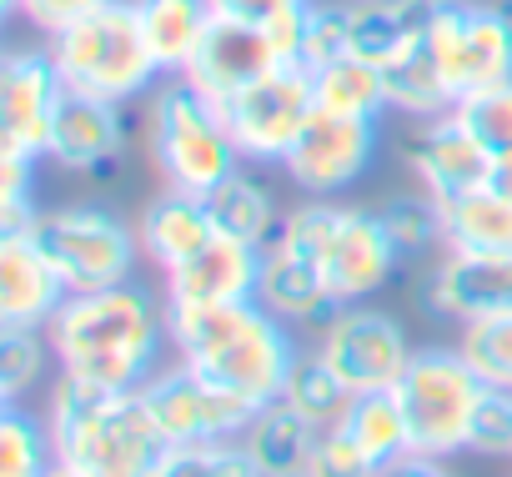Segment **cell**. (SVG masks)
I'll use <instances>...</instances> for the list:
<instances>
[{
    "instance_id": "5b68a950",
    "label": "cell",
    "mask_w": 512,
    "mask_h": 477,
    "mask_svg": "<svg viewBox=\"0 0 512 477\" xmlns=\"http://www.w3.org/2000/svg\"><path fill=\"white\" fill-rule=\"evenodd\" d=\"M141 136H146L151 166L176 191L206 196L231 171H241V151L226 131L221 106L211 96H201L186 76H171L161 91H151Z\"/></svg>"
},
{
    "instance_id": "277c9868",
    "label": "cell",
    "mask_w": 512,
    "mask_h": 477,
    "mask_svg": "<svg viewBox=\"0 0 512 477\" xmlns=\"http://www.w3.org/2000/svg\"><path fill=\"white\" fill-rule=\"evenodd\" d=\"M277 242L307 257L312 267H322L342 307L377 297L402 267V252L392 247L382 216L367 206H337L332 196H312L307 206L287 211Z\"/></svg>"
},
{
    "instance_id": "ba28073f",
    "label": "cell",
    "mask_w": 512,
    "mask_h": 477,
    "mask_svg": "<svg viewBox=\"0 0 512 477\" xmlns=\"http://www.w3.org/2000/svg\"><path fill=\"white\" fill-rule=\"evenodd\" d=\"M482 377L467 367L457 347H417L402 382L392 387L412 432V452L422 457H457L467 452L472 407L482 397Z\"/></svg>"
},
{
    "instance_id": "ab89813d",
    "label": "cell",
    "mask_w": 512,
    "mask_h": 477,
    "mask_svg": "<svg viewBox=\"0 0 512 477\" xmlns=\"http://www.w3.org/2000/svg\"><path fill=\"white\" fill-rule=\"evenodd\" d=\"M101 6H111V0H6V11H11V16H26L46 41L61 36L66 26L86 21V16L101 11Z\"/></svg>"
},
{
    "instance_id": "e0dca14e",
    "label": "cell",
    "mask_w": 512,
    "mask_h": 477,
    "mask_svg": "<svg viewBox=\"0 0 512 477\" xmlns=\"http://www.w3.org/2000/svg\"><path fill=\"white\" fill-rule=\"evenodd\" d=\"M256 282H262V247L216 231L196 257H186L176 272L161 277V297L166 307H231L251 302Z\"/></svg>"
},
{
    "instance_id": "7a4b0ae2",
    "label": "cell",
    "mask_w": 512,
    "mask_h": 477,
    "mask_svg": "<svg viewBox=\"0 0 512 477\" xmlns=\"http://www.w3.org/2000/svg\"><path fill=\"white\" fill-rule=\"evenodd\" d=\"M166 332L181 362L216 377L251 407L277 402L302 357L292 327L272 317L256 297L231 307H166Z\"/></svg>"
},
{
    "instance_id": "2e32d148",
    "label": "cell",
    "mask_w": 512,
    "mask_h": 477,
    "mask_svg": "<svg viewBox=\"0 0 512 477\" xmlns=\"http://www.w3.org/2000/svg\"><path fill=\"white\" fill-rule=\"evenodd\" d=\"M126 146H131V121L121 101L81 96V91L61 96L46 161H56L71 176H106L126 161Z\"/></svg>"
},
{
    "instance_id": "52a82bcc",
    "label": "cell",
    "mask_w": 512,
    "mask_h": 477,
    "mask_svg": "<svg viewBox=\"0 0 512 477\" xmlns=\"http://www.w3.org/2000/svg\"><path fill=\"white\" fill-rule=\"evenodd\" d=\"M31 236L41 242V252L51 257V267L61 272L71 297L121 287V282H131V272L141 262L136 226H126L111 206H96V201L41 211Z\"/></svg>"
},
{
    "instance_id": "44dd1931",
    "label": "cell",
    "mask_w": 512,
    "mask_h": 477,
    "mask_svg": "<svg viewBox=\"0 0 512 477\" xmlns=\"http://www.w3.org/2000/svg\"><path fill=\"white\" fill-rule=\"evenodd\" d=\"M136 236H141V257L166 277V272H176L186 257H196L216 236V216H211L206 196H191V191L166 186L161 196H151L141 206Z\"/></svg>"
},
{
    "instance_id": "484cf974",
    "label": "cell",
    "mask_w": 512,
    "mask_h": 477,
    "mask_svg": "<svg viewBox=\"0 0 512 477\" xmlns=\"http://www.w3.org/2000/svg\"><path fill=\"white\" fill-rule=\"evenodd\" d=\"M442 242L452 252H512V196L477 186L442 201Z\"/></svg>"
},
{
    "instance_id": "cb8c5ba5",
    "label": "cell",
    "mask_w": 512,
    "mask_h": 477,
    "mask_svg": "<svg viewBox=\"0 0 512 477\" xmlns=\"http://www.w3.org/2000/svg\"><path fill=\"white\" fill-rule=\"evenodd\" d=\"M136 6V21H141V36L161 66V76H186L201 36L211 31L216 11L211 0H131Z\"/></svg>"
},
{
    "instance_id": "9a60e30c",
    "label": "cell",
    "mask_w": 512,
    "mask_h": 477,
    "mask_svg": "<svg viewBox=\"0 0 512 477\" xmlns=\"http://www.w3.org/2000/svg\"><path fill=\"white\" fill-rule=\"evenodd\" d=\"M61 96L66 81L51 51H11L0 66V146H16L46 161Z\"/></svg>"
},
{
    "instance_id": "b9f144b4",
    "label": "cell",
    "mask_w": 512,
    "mask_h": 477,
    "mask_svg": "<svg viewBox=\"0 0 512 477\" xmlns=\"http://www.w3.org/2000/svg\"><path fill=\"white\" fill-rule=\"evenodd\" d=\"M382 477H457L447 467V457H422V452H407L402 462H392Z\"/></svg>"
},
{
    "instance_id": "7c38bea8",
    "label": "cell",
    "mask_w": 512,
    "mask_h": 477,
    "mask_svg": "<svg viewBox=\"0 0 512 477\" xmlns=\"http://www.w3.org/2000/svg\"><path fill=\"white\" fill-rule=\"evenodd\" d=\"M317 352L362 397V392H392L417 347H407V332L397 317L367 302H347L317 327Z\"/></svg>"
},
{
    "instance_id": "7402d4cb",
    "label": "cell",
    "mask_w": 512,
    "mask_h": 477,
    "mask_svg": "<svg viewBox=\"0 0 512 477\" xmlns=\"http://www.w3.org/2000/svg\"><path fill=\"white\" fill-rule=\"evenodd\" d=\"M256 302H262L272 317H282L287 327H322L342 302L332 297L322 267H312L307 257L287 252L282 242H272L262 252V282H256Z\"/></svg>"
},
{
    "instance_id": "ac0fdd59",
    "label": "cell",
    "mask_w": 512,
    "mask_h": 477,
    "mask_svg": "<svg viewBox=\"0 0 512 477\" xmlns=\"http://www.w3.org/2000/svg\"><path fill=\"white\" fill-rule=\"evenodd\" d=\"M287 66L267 36V26H251V21H231V16H216L211 31L201 36L191 66H186V81L211 96L216 106H226L236 91H246L251 81H262L267 71Z\"/></svg>"
},
{
    "instance_id": "603a6c76",
    "label": "cell",
    "mask_w": 512,
    "mask_h": 477,
    "mask_svg": "<svg viewBox=\"0 0 512 477\" xmlns=\"http://www.w3.org/2000/svg\"><path fill=\"white\" fill-rule=\"evenodd\" d=\"M317 437H322V427H312L297 407H287L277 397L267 407H256L251 427L241 432V452L256 467V477H307Z\"/></svg>"
},
{
    "instance_id": "30bf717a",
    "label": "cell",
    "mask_w": 512,
    "mask_h": 477,
    "mask_svg": "<svg viewBox=\"0 0 512 477\" xmlns=\"http://www.w3.org/2000/svg\"><path fill=\"white\" fill-rule=\"evenodd\" d=\"M427 46L457 101L482 86L512 81V11L507 6H492V0H437Z\"/></svg>"
},
{
    "instance_id": "6da1fadb",
    "label": "cell",
    "mask_w": 512,
    "mask_h": 477,
    "mask_svg": "<svg viewBox=\"0 0 512 477\" xmlns=\"http://www.w3.org/2000/svg\"><path fill=\"white\" fill-rule=\"evenodd\" d=\"M46 337L61 372L111 392H141L161 372V342H171L166 302L156 307V297L136 282L66 297Z\"/></svg>"
},
{
    "instance_id": "1f68e13d",
    "label": "cell",
    "mask_w": 512,
    "mask_h": 477,
    "mask_svg": "<svg viewBox=\"0 0 512 477\" xmlns=\"http://www.w3.org/2000/svg\"><path fill=\"white\" fill-rule=\"evenodd\" d=\"M56 462V437L46 417L26 412L21 402H6L0 412V477H46Z\"/></svg>"
},
{
    "instance_id": "f35d334b",
    "label": "cell",
    "mask_w": 512,
    "mask_h": 477,
    "mask_svg": "<svg viewBox=\"0 0 512 477\" xmlns=\"http://www.w3.org/2000/svg\"><path fill=\"white\" fill-rule=\"evenodd\" d=\"M307 477H382L372 462H367V452L347 437V427H327L322 437H317V452H312V462H307Z\"/></svg>"
},
{
    "instance_id": "3957f363",
    "label": "cell",
    "mask_w": 512,
    "mask_h": 477,
    "mask_svg": "<svg viewBox=\"0 0 512 477\" xmlns=\"http://www.w3.org/2000/svg\"><path fill=\"white\" fill-rule=\"evenodd\" d=\"M46 427L56 437V457L86 467L91 477H156L171 452L141 392H111L71 372L51 382Z\"/></svg>"
},
{
    "instance_id": "7bdbcfd3",
    "label": "cell",
    "mask_w": 512,
    "mask_h": 477,
    "mask_svg": "<svg viewBox=\"0 0 512 477\" xmlns=\"http://www.w3.org/2000/svg\"><path fill=\"white\" fill-rule=\"evenodd\" d=\"M487 186L502 191V196H512V156H492V176H487Z\"/></svg>"
},
{
    "instance_id": "f1b7e54d",
    "label": "cell",
    "mask_w": 512,
    "mask_h": 477,
    "mask_svg": "<svg viewBox=\"0 0 512 477\" xmlns=\"http://www.w3.org/2000/svg\"><path fill=\"white\" fill-rule=\"evenodd\" d=\"M382 71H387L392 111H402L412 121H432V116H442V111L457 106V96H452V86H447V76H442V66H437V56H432L427 41L417 51H407L402 61L382 66Z\"/></svg>"
},
{
    "instance_id": "e575fe53",
    "label": "cell",
    "mask_w": 512,
    "mask_h": 477,
    "mask_svg": "<svg viewBox=\"0 0 512 477\" xmlns=\"http://www.w3.org/2000/svg\"><path fill=\"white\" fill-rule=\"evenodd\" d=\"M452 111H457V121L487 146V156H512V81L482 86V91L462 96Z\"/></svg>"
},
{
    "instance_id": "9c48e42d",
    "label": "cell",
    "mask_w": 512,
    "mask_h": 477,
    "mask_svg": "<svg viewBox=\"0 0 512 477\" xmlns=\"http://www.w3.org/2000/svg\"><path fill=\"white\" fill-rule=\"evenodd\" d=\"M226 131L241 151V161L251 166H282L292 156V146L302 141V131L317 116V86L307 66H277L262 81H251L246 91H236L226 106Z\"/></svg>"
},
{
    "instance_id": "bcb514c9",
    "label": "cell",
    "mask_w": 512,
    "mask_h": 477,
    "mask_svg": "<svg viewBox=\"0 0 512 477\" xmlns=\"http://www.w3.org/2000/svg\"><path fill=\"white\" fill-rule=\"evenodd\" d=\"M347 6H357V11H377V6H397V0H347Z\"/></svg>"
},
{
    "instance_id": "60d3db41",
    "label": "cell",
    "mask_w": 512,
    "mask_h": 477,
    "mask_svg": "<svg viewBox=\"0 0 512 477\" xmlns=\"http://www.w3.org/2000/svg\"><path fill=\"white\" fill-rule=\"evenodd\" d=\"M292 6H307V0H211L216 16L251 21V26H262V21H272L277 11H292Z\"/></svg>"
},
{
    "instance_id": "d590c367",
    "label": "cell",
    "mask_w": 512,
    "mask_h": 477,
    "mask_svg": "<svg viewBox=\"0 0 512 477\" xmlns=\"http://www.w3.org/2000/svg\"><path fill=\"white\" fill-rule=\"evenodd\" d=\"M41 156L0 146V231H31L36 226V171Z\"/></svg>"
},
{
    "instance_id": "d4e9b609",
    "label": "cell",
    "mask_w": 512,
    "mask_h": 477,
    "mask_svg": "<svg viewBox=\"0 0 512 477\" xmlns=\"http://www.w3.org/2000/svg\"><path fill=\"white\" fill-rule=\"evenodd\" d=\"M206 206L216 216V231L236 236V242H251V247H272L277 242V231H282V211H277V196L246 176V171H231L221 186L206 191Z\"/></svg>"
},
{
    "instance_id": "4316f807",
    "label": "cell",
    "mask_w": 512,
    "mask_h": 477,
    "mask_svg": "<svg viewBox=\"0 0 512 477\" xmlns=\"http://www.w3.org/2000/svg\"><path fill=\"white\" fill-rule=\"evenodd\" d=\"M312 86H317V111H332V116H357V121H382L392 111V96H387V71L362 61V56H342V61H327L312 71Z\"/></svg>"
},
{
    "instance_id": "8fae6325",
    "label": "cell",
    "mask_w": 512,
    "mask_h": 477,
    "mask_svg": "<svg viewBox=\"0 0 512 477\" xmlns=\"http://www.w3.org/2000/svg\"><path fill=\"white\" fill-rule=\"evenodd\" d=\"M141 397L166 442H241V432L256 417V407L246 397H236L216 377L196 372L191 362L161 367L141 387Z\"/></svg>"
},
{
    "instance_id": "5bb4252c",
    "label": "cell",
    "mask_w": 512,
    "mask_h": 477,
    "mask_svg": "<svg viewBox=\"0 0 512 477\" xmlns=\"http://www.w3.org/2000/svg\"><path fill=\"white\" fill-rule=\"evenodd\" d=\"M372 156H377V121L317 111L302 141L292 146V156L282 161V171L307 196H342L352 181H362Z\"/></svg>"
},
{
    "instance_id": "c3c4849f",
    "label": "cell",
    "mask_w": 512,
    "mask_h": 477,
    "mask_svg": "<svg viewBox=\"0 0 512 477\" xmlns=\"http://www.w3.org/2000/svg\"><path fill=\"white\" fill-rule=\"evenodd\" d=\"M507 462H512V457H507Z\"/></svg>"
},
{
    "instance_id": "836d02e7",
    "label": "cell",
    "mask_w": 512,
    "mask_h": 477,
    "mask_svg": "<svg viewBox=\"0 0 512 477\" xmlns=\"http://www.w3.org/2000/svg\"><path fill=\"white\" fill-rule=\"evenodd\" d=\"M457 352L487 387H512V312L477 317L457 332Z\"/></svg>"
},
{
    "instance_id": "74e56055",
    "label": "cell",
    "mask_w": 512,
    "mask_h": 477,
    "mask_svg": "<svg viewBox=\"0 0 512 477\" xmlns=\"http://www.w3.org/2000/svg\"><path fill=\"white\" fill-rule=\"evenodd\" d=\"M467 452L477 457H512V387H482L472 407Z\"/></svg>"
},
{
    "instance_id": "7dc6e473",
    "label": "cell",
    "mask_w": 512,
    "mask_h": 477,
    "mask_svg": "<svg viewBox=\"0 0 512 477\" xmlns=\"http://www.w3.org/2000/svg\"><path fill=\"white\" fill-rule=\"evenodd\" d=\"M502 6H507V11H512V0H502Z\"/></svg>"
},
{
    "instance_id": "ee69618b",
    "label": "cell",
    "mask_w": 512,
    "mask_h": 477,
    "mask_svg": "<svg viewBox=\"0 0 512 477\" xmlns=\"http://www.w3.org/2000/svg\"><path fill=\"white\" fill-rule=\"evenodd\" d=\"M221 477H256V467L246 462V452H241V442H236V452H231V462L221 467Z\"/></svg>"
},
{
    "instance_id": "8992f818",
    "label": "cell",
    "mask_w": 512,
    "mask_h": 477,
    "mask_svg": "<svg viewBox=\"0 0 512 477\" xmlns=\"http://www.w3.org/2000/svg\"><path fill=\"white\" fill-rule=\"evenodd\" d=\"M51 61L66 81V91H81V96H101V101H141L156 91L161 66L141 36V21H136V6L131 0H111V6L91 11L86 21L66 26L61 36H51Z\"/></svg>"
},
{
    "instance_id": "d6a6232c",
    "label": "cell",
    "mask_w": 512,
    "mask_h": 477,
    "mask_svg": "<svg viewBox=\"0 0 512 477\" xmlns=\"http://www.w3.org/2000/svg\"><path fill=\"white\" fill-rule=\"evenodd\" d=\"M56 347L46 327H0V397L21 402L31 387H41Z\"/></svg>"
},
{
    "instance_id": "f6af8a7d",
    "label": "cell",
    "mask_w": 512,
    "mask_h": 477,
    "mask_svg": "<svg viewBox=\"0 0 512 477\" xmlns=\"http://www.w3.org/2000/svg\"><path fill=\"white\" fill-rule=\"evenodd\" d=\"M46 477H91V472H86V467H76V462H61V457H56Z\"/></svg>"
},
{
    "instance_id": "d6986e66",
    "label": "cell",
    "mask_w": 512,
    "mask_h": 477,
    "mask_svg": "<svg viewBox=\"0 0 512 477\" xmlns=\"http://www.w3.org/2000/svg\"><path fill=\"white\" fill-rule=\"evenodd\" d=\"M407 166H412L417 186L432 191L437 201L467 196V191L487 186V176H492L487 146L457 121V111H442V116L422 121V131L407 146Z\"/></svg>"
},
{
    "instance_id": "4dcf8cb0",
    "label": "cell",
    "mask_w": 512,
    "mask_h": 477,
    "mask_svg": "<svg viewBox=\"0 0 512 477\" xmlns=\"http://www.w3.org/2000/svg\"><path fill=\"white\" fill-rule=\"evenodd\" d=\"M392 247L402 252V262H417V257H437L447 242H442V201L432 191H397L377 206Z\"/></svg>"
},
{
    "instance_id": "8d00e7d4",
    "label": "cell",
    "mask_w": 512,
    "mask_h": 477,
    "mask_svg": "<svg viewBox=\"0 0 512 477\" xmlns=\"http://www.w3.org/2000/svg\"><path fill=\"white\" fill-rule=\"evenodd\" d=\"M352 56V6L347 0H312L307 6V41H302V66L317 71L327 61Z\"/></svg>"
},
{
    "instance_id": "f546056e",
    "label": "cell",
    "mask_w": 512,
    "mask_h": 477,
    "mask_svg": "<svg viewBox=\"0 0 512 477\" xmlns=\"http://www.w3.org/2000/svg\"><path fill=\"white\" fill-rule=\"evenodd\" d=\"M282 402L287 407H297L312 427H337L347 412H352V402H357V392L337 377V367L312 347V352H302L297 357V367H292V377H287V392H282Z\"/></svg>"
},
{
    "instance_id": "83f0119b",
    "label": "cell",
    "mask_w": 512,
    "mask_h": 477,
    "mask_svg": "<svg viewBox=\"0 0 512 477\" xmlns=\"http://www.w3.org/2000/svg\"><path fill=\"white\" fill-rule=\"evenodd\" d=\"M337 427H347V437L367 452V462L377 472H387L392 462H402L412 452V432H407L397 392H362Z\"/></svg>"
},
{
    "instance_id": "4fadbf2b",
    "label": "cell",
    "mask_w": 512,
    "mask_h": 477,
    "mask_svg": "<svg viewBox=\"0 0 512 477\" xmlns=\"http://www.w3.org/2000/svg\"><path fill=\"white\" fill-rule=\"evenodd\" d=\"M417 302L437 322H477L492 312H512V252H452L442 247L417 287Z\"/></svg>"
},
{
    "instance_id": "ffe728a7",
    "label": "cell",
    "mask_w": 512,
    "mask_h": 477,
    "mask_svg": "<svg viewBox=\"0 0 512 477\" xmlns=\"http://www.w3.org/2000/svg\"><path fill=\"white\" fill-rule=\"evenodd\" d=\"M66 282L31 231H0V327H51Z\"/></svg>"
}]
</instances>
